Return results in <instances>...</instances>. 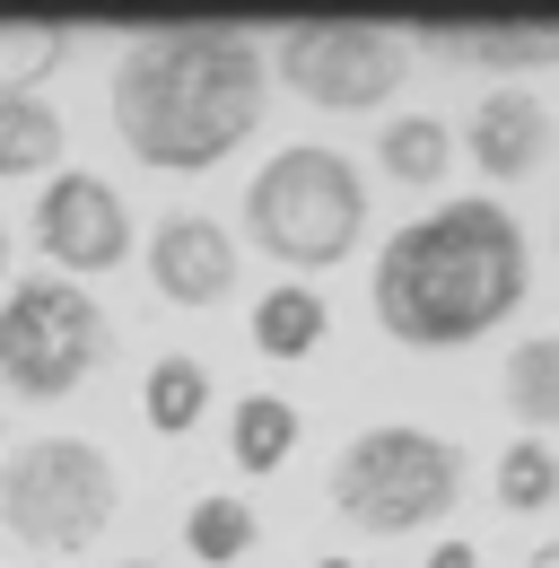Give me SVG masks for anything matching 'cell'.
Wrapping results in <instances>:
<instances>
[{"mask_svg": "<svg viewBox=\"0 0 559 568\" xmlns=\"http://www.w3.org/2000/svg\"><path fill=\"white\" fill-rule=\"evenodd\" d=\"M114 132L140 166H175L202 175L227 149H245V132L272 105V62L245 27H140L114 62Z\"/></svg>", "mask_w": 559, "mask_h": 568, "instance_id": "6da1fadb", "label": "cell"}, {"mask_svg": "<svg viewBox=\"0 0 559 568\" xmlns=\"http://www.w3.org/2000/svg\"><path fill=\"white\" fill-rule=\"evenodd\" d=\"M533 288V245L525 227L507 219V202L489 193H455L437 211L403 219L376 254V324L411 351H455V342H481L498 333Z\"/></svg>", "mask_w": 559, "mask_h": 568, "instance_id": "7a4b0ae2", "label": "cell"}, {"mask_svg": "<svg viewBox=\"0 0 559 568\" xmlns=\"http://www.w3.org/2000/svg\"><path fill=\"white\" fill-rule=\"evenodd\" d=\"M245 236L272 263H288V272H324V263H342L367 236V175L324 141L280 149L245 184Z\"/></svg>", "mask_w": 559, "mask_h": 568, "instance_id": "3957f363", "label": "cell"}, {"mask_svg": "<svg viewBox=\"0 0 559 568\" xmlns=\"http://www.w3.org/2000/svg\"><path fill=\"white\" fill-rule=\"evenodd\" d=\"M455 498H464V446L437 437V428L385 420V428H358L333 455V507H342L349 534H385L394 542V534L437 525Z\"/></svg>", "mask_w": 559, "mask_h": 568, "instance_id": "277c9868", "label": "cell"}, {"mask_svg": "<svg viewBox=\"0 0 559 568\" xmlns=\"http://www.w3.org/2000/svg\"><path fill=\"white\" fill-rule=\"evenodd\" d=\"M123 507V473L88 437H27L0 455V525L35 551H88Z\"/></svg>", "mask_w": 559, "mask_h": 568, "instance_id": "5b68a950", "label": "cell"}, {"mask_svg": "<svg viewBox=\"0 0 559 568\" xmlns=\"http://www.w3.org/2000/svg\"><path fill=\"white\" fill-rule=\"evenodd\" d=\"M114 351L105 306L62 272H27L0 297V385L27 403H62L88 385V367Z\"/></svg>", "mask_w": 559, "mask_h": 568, "instance_id": "8992f818", "label": "cell"}, {"mask_svg": "<svg viewBox=\"0 0 559 568\" xmlns=\"http://www.w3.org/2000/svg\"><path fill=\"white\" fill-rule=\"evenodd\" d=\"M272 62L306 105L367 114V105H385L411 79V36L403 27H376V18H315V27H288L280 36Z\"/></svg>", "mask_w": 559, "mask_h": 568, "instance_id": "52a82bcc", "label": "cell"}, {"mask_svg": "<svg viewBox=\"0 0 559 568\" xmlns=\"http://www.w3.org/2000/svg\"><path fill=\"white\" fill-rule=\"evenodd\" d=\"M35 245L53 254V272H114L123 254H132V211H123V193L105 184V175H88V166H62L44 193H35Z\"/></svg>", "mask_w": 559, "mask_h": 568, "instance_id": "ba28073f", "label": "cell"}, {"mask_svg": "<svg viewBox=\"0 0 559 568\" xmlns=\"http://www.w3.org/2000/svg\"><path fill=\"white\" fill-rule=\"evenodd\" d=\"M149 281L175 306H218L236 288V236L210 211H175L149 227Z\"/></svg>", "mask_w": 559, "mask_h": 568, "instance_id": "9c48e42d", "label": "cell"}, {"mask_svg": "<svg viewBox=\"0 0 559 568\" xmlns=\"http://www.w3.org/2000/svg\"><path fill=\"white\" fill-rule=\"evenodd\" d=\"M559 123L551 105L533 97V88H489L481 105H472V123H464V158L481 166L489 184H516V175H533L542 158H551Z\"/></svg>", "mask_w": 559, "mask_h": 568, "instance_id": "30bf717a", "label": "cell"}, {"mask_svg": "<svg viewBox=\"0 0 559 568\" xmlns=\"http://www.w3.org/2000/svg\"><path fill=\"white\" fill-rule=\"evenodd\" d=\"M411 44L446 53V62H489V71H542L559 62V18H428L411 27Z\"/></svg>", "mask_w": 559, "mask_h": 568, "instance_id": "8fae6325", "label": "cell"}, {"mask_svg": "<svg viewBox=\"0 0 559 568\" xmlns=\"http://www.w3.org/2000/svg\"><path fill=\"white\" fill-rule=\"evenodd\" d=\"M333 333V306H324V288H263L254 297V351L263 358H315V342Z\"/></svg>", "mask_w": 559, "mask_h": 568, "instance_id": "7c38bea8", "label": "cell"}, {"mask_svg": "<svg viewBox=\"0 0 559 568\" xmlns=\"http://www.w3.org/2000/svg\"><path fill=\"white\" fill-rule=\"evenodd\" d=\"M498 394H507V412H516L525 437H533V428H559V333L516 342V351H507V376H498Z\"/></svg>", "mask_w": 559, "mask_h": 568, "instance_id": "4fadbf2b", "label": "cell"}, {"mask_svg": "<svg viewBox=\"0 0 559 568\" xmlns=\"http://www.w3.org/2000/svg\"><path fill=\"white\" fill-rule=\"evenodd\" d=\"M140 412H149L157 437H184V428L210 412V367L193 351H166L149 376H140Z\"/></svg>", "mask_w": 559, "mask_h": 568, "instance_id": "5bb4252c", "label": "cell"}, {"mask_svg": "<svg viewBox=\"0 0 559 568\" xmlns=\"http://www.w3.org/2000/svg\"><path fill=\"white\" fill-rule=\"evenodd\" d=\"M288 446H297V403H288V394H245L236 420H227V455H236V473H280Z\"/></svg>", "mask_w": 559, "mask_h": 568, "instance_id": "9a60e30c", "label": "cell"}, {"mask_svg": "<svg viewBox=\"0 0 559 568\" xmlns=\"http://www.w3.org/2000/svg\"><path fill=\"white\" fill-rule=\"evenodd\" d=\"M62 105L53 97H0V175H35L62 158Z\"/></svg>", "mask_w": 559, "mask_h": 568, "instance_id": "2e32d148", "label": "cell"}, {"mask_svg": "<svg viewBox=\"0 0 559 568\" xmlns=\"http://www.w3.org/2000/svg\"><path fill=\"white\" fill-rule=\"evenodd\" d=\"M376 158H385L394 184H437V175L455 166V132H446L437 114H394L385 141H376Z\"/></svg>", "mask_w": 559, "mask_h": 568, "instance_id": "e0dca14e", "label": "cell"}, {"mask_svg": "<svg viewBox=\"0 0 559 568\" xmlns=\"http://www.w3.org/2000/svg\"><path fill=\"white\" fill-rule=\"evenodd\" d=\"M254 542H263V516L245 498H193V516H184V551L193 560L218 568V560H245Z\"/></svg>", "mask_w": 559, "mask_h": 568, "instance_id": "ac0fdd59", "label": "cell"}, {"mask_svg": "<svg viewBox=\"0 0 559 568\" xmlns=\"http://www.w3.org/2000/svg\"><path fill=\"white\" fill-rule=\"evenodd\" d=\"M70 53V27H35V18H0V97H35V79Z\"/></svg>", "mask_w": 559, "mask_h": 568, "instance_id": "d6986e66", "label": "cell"}, {"mask_svg": "<svg viewBox=\"0 0 559 568\" xmlns=\"http://www.w3.org/2000/svg\"><path fill=\"white\" fill-rule=\"evenodd\" d=\"M559 498V455L542 437H516L507 455H498V507L507 516H533V507H551Z\"/></svg>", "mask_w": 559, "mask_h": 568, "instance_id": "ffe728a7", "label": "cell"}, {"mask_svg": "<svg viewBox=\"0 0 559 568\" xmlns=\"http://www.w3.org/2000/svg\"><path fill=\"white\" fill-rule=\"evenodd\" d=\"M428 568H481V551L455 534V542H437V551H428Z\"/></svg>", "mask_w": 559, "mask_h": 568, "instance_id": "44dd1931", "label": "cell"}, {"mask_svg": "<svg viewBox=\"0 0 559 568\" xmlns=\"http://www.w3.org/2000/svg\"><path fill=\"white\" fill-rule=\"evenodd\" d=\"M525 568H559V534H551V542H542V551H533Z\"/></svg>", "mask_w": 559, "mask_h": 568, "instance_id": "7402d4cb", "label": "cell"}, {"mask_svg": "<svg viewBox=\"0 0 559 568\" xmlns=\"http://www.w3.org/2000/svg\"><path fill=\"white\" fill-rule=\"evenodd\" d=\"M0 272H9V219H0Z\"/></svg>", "mask_w": 559, "mask_h": 568, "instance_id": "603a6c76", "label": "cell"}, {"mask_svg": "<svg viewBox=\"0 0 559 568\" xmlns=\"http://www.w3.org/2000/svg\"><path fill=\"white\" fill-rule=\"evenodd\" d=\"M114 568H166V560H114Z\"/></svg>", "mask_w": 559, "mask_h": 568, "instance_id": "cb8c5ba5", "label": "cell"}, {"mask_svg": "<svg viewBox=\"0 0 559 568\" xmlns=\"http://www.w3.org/2000/svg\"><path fill=\"white\" fill-rule=\"evenodd\" d=\"M315 568H358V560H315Z\"/></svg>", "mask_w": 559, "mask_h": 568, "instance_id": "d4e9b609", "label": "cell"}]
</instances>
